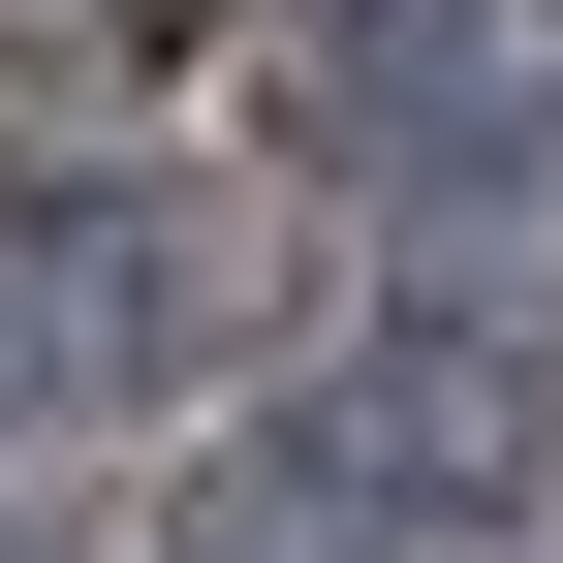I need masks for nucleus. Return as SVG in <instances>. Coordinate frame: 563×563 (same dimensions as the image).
I'll return each instance as SVG.
<instances>
[{
	"label": "nucleus",
	"mask_w": 563,
	"mask_h": 563,
	"mask_svg": "<svg viewBox=\"0 0 563 563\" xmlns=\"http://www.w3.org/2000/svg\"><path fill=\"white\" fill-rule=\"evenodd\" d=\"M313 157H376V188H563V0H376L313 63Z\"/></svg>",
	"instance_id": "3"
},
{
	"label": "nucleus",
	"mask_w": 563,
	"mask_h": 563,
	"mask_svg": "<svg viewBox=\"0 0 563 563\" xmlns=\"http://www.w3.org/2000/svg\"><path fill=\"white\" fill-rule=\"evenodd\" d=\"M188 313H220L188 188H125V157H32L0 188V439H32V407H157Z\"/></svg>",
	"instance_id": "1"
},
{
	"label": "nucleus",
	"mask_w": 563,
	"mask_h": 563,
	"mask_svg": "<svg viewBox=\"0 0 563 563\" xmlns=\"http://www.w3.org/2000/svg\"><path fill=\"white\" fill-rule=\"evenodd\" d=\"M0 563H32V532H0Z\"/></svg>",
	"instance_id": "4"
},
{
	"label": "nucleus",
	"mask_w": 563,
	"mask_h": 563,
	"mask_svg": "<svg viewBox=\"0 0 563 563\" xmlns=\"http://www.w3.org/2000/svg\"><path fill=\"white\" fill-rule=\"evenodd\" d=\"M313 470H344V501H439V532L563 501V313H532V282L376 313V344H344V407H313Z\"/></svg>",
	"instance_id": "2"
}]
</instances>
